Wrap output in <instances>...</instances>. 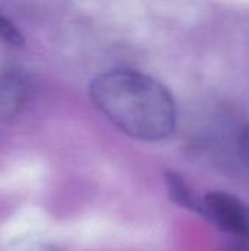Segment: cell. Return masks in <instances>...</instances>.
Here are the masks:
<instances>
[{
	"instance_id": "3957f363",
	"label": "cell",
	"mask_w": 249,
	"mask_h": 251,
	"mask_svg": "<svg viewBox=\"0 0 249 251\" xmlns=\"http://www.w3.org/2000/svg\"><path fill=\"white\" fill-rule=\"evenodd\" d=\"M37 84L21 66H9L0 72V118L10 119L23 113L34 101Z\"/></svg>"
},
{
	"instance_id": "8992f818",
	"label": "cell",
	"mask_w": 249,
	"mask_h": 251,
	"mask_svg": "<svg viewBox=\"0 0 249 251\" xmlns=\"http://www.w3.org/2000/svg\"><path fill=\"white\" fill-rule=\"evenodd\" d=\"M238 151L242 162L249 166V122L242 128L239 138H238Z\"/></svg>"
},
{
	"instance_id": "7a4b0ae2",
	"label": "cell",
	"mask_w": 249,
	"mask_h": 251,
	"mask_svg": "<svg viewBox=\"0 0 249 251\" xmlns=\"http://www.w3.org/2000/svg\"><path fill=\"white\" fill-rule=\"evenodd\" d=\"M201 216L223 232L249 241V207L239 197L226 191H210L203 197Z\"/></svg>"
},
{
	"instance_id": "5b68a950",
	"label": "cell",
	"mask_w": 249,
	"mask_h": 251,
	"mask_svg": "<svg viewBox=\"0 0 249 251\" xmlns=\"http://www.w3.org/2000/svg\"><path fill=\"white\" fill-rule=\"evenodd\" d=\"M0 38L15 47L23 46V35L21 29L6 16L0 12Z\"/></svg>"
},
{
	"instance_id": "277c9868",
	"label": "cell",
	"mask_w": 249,
	"mask_h": 251,
	"mask_svg": "<svg viewBox=\"0 0 249 251\" xmlns=\"http://www.w3.org/2000/svg\"><path fill=\"white\" fill-rule=\"evenodd\" d=\"M164 182H166L170 199L176 204L201 215L203 199H200L195 194V191L188 185V182L185 181V178L181 174L173 172V171H167L164 174Z\"/></svg>"
},
{
	"instance_id": "6da1fadb",
	"label": "cell",
	"mask_w": 249,
	"mask_h": 251,
	"mask_svg": "<svg viewBox=\"0 0 249 251\" xmlns=\"http://www.w3.org/2000/svg\"><path fill=\"white\" fill-rule=\"evenodd\" d=\"M94 106L123 134L139 141L169 138L178 106L166 85L135 69H112L90 84Z\"/></svg>"
}]
</instances>
